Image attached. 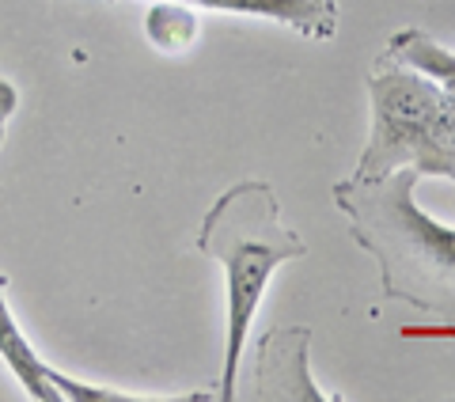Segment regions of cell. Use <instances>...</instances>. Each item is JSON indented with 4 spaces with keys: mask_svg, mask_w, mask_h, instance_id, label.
<instances>
[{
    "mask_svg": "<svg viewBox=\"0 0 455 402\" xmlns=\"http://www.w3.org/2000/svg\"><path fill=\"white\" fill-rule=\"evenodd\" d=\"M418 175L398 167L379 179L334 182V205L379 266V300H398L455 323V228L414 201Z\"/></svg>",
    "mask_w": 455,
    "mask_h": 402,
    "instance_id": "cell-1",
    "label": "cell"
},
{
    "mask_svg": "<svg viewBox=\"0 0 455 402\" xmlns=\"http://www.w3.org/2000/svg\"><path fill=\"white\" fill-rule=\"evenodd\" d=\"M197 251L224 269V304H228V346L217 398H235V376L243 365V346L251 323L259 315L269 277L284 262L307 254L300 232L281 221V201L274 186L262 179H243L212 201L197 228Z\"/></svg>",
    "mask_w": 455,
    "mask_h": 402,
    "instance_id": "cell-2",
    "label": "cell"
},
{
    "mask_svg": "<svg viewBox=\"0 0 455 402\" xmlns=\"http://www.w3.org/2000/svg\"><path fill=\"white\" fill-rule=\"evenodd\" d=\"M372 129L353 179H379L410 167L418 179L455 182V95L418 68L383 53L368 73Z\"/></svg>",
    "mask_w": 455,
    "mask_h": 402,
    "instance_id": "cell-3",
    "label": "cell"
},
{
    "mask_svg": "<svg viewBox=\"0 0 455 402\" xmlns=\"http://www.w3.org/2000/svg\"><path fill=\"white\" fill-rule=\"evenodd\" d=\"M311 326H274L259 338L254 357V395L262 402H323L331 395L319 391L311 380Z\"/></svg>",
    "mask_w": 455,
    "mask_h": 402,
    "instance_id": "cell-4",
    "label": "cell"
},
{
    "mask_svg": "<svg viewBox=\"0 0 455 402\" xmlns=\"http://www.w3.org/2000/svg\"><path fill=\"white\" fill-rule=\"evenodd\" d=\"M194 8L235 12V16L274 20L292 27L311 42H326L338 35V0H187Z\"/></svg>",
    "mask_w": 455,
    "mask_h": 402,
    "instance_id": "cell-5",
    "label": "cell"
},
{
    "mask_svg": "<svg viewBox=\"0 0 455 402\" xmlns=\"http://www.w3.org/2000/svg\"><path fill=\"white\" fill-rule=\"evenodd\" d=\"M0 357H4L8 372L23 383V391L31 398H38V402H61V391H57V383L50 376V365L38 357V350L27 342V334L16 323V315H12L4 274H0Z\"/></svg>",
    "mask_w": 455,
    "mask_h": 402,
    "instance_id": "cell-6",
    "label": "cell"
},
{
    "mask_svg": "<svg viewBox=\"0 0 455 402\" xmlns=\"http://www.w3.org/2000/svg\"><path fill=\"white\" fill-rule=\"evenodd\" d=\"M383 53H391L395 61L418 68V73H425L444 92L455 95V53L448 46H440V42L429 38L425 31H395L387 38V46H383Z\"/></svg>",
    "mask_w": 455,
    "mask_h": 402,
    "instance_id": "cell-7",
    "label": "cell"
},
{
    "mask_svg": "<svg viewBox=\"0 0 455 402\" xmlns=\"http://www.w3.org/2000/svg\"><path fill=\"white\" fill-rule=\"evenodd\" d=\"M145 35L156 50L164 53H179L187 50L197 38V12L187 0H164V4H152L145 16Z\"/></svg>",
    "mask_w": 455,
    "mask_h": 402,
    "instance_id": "cell-8",
    "label": "cell"
},
{
    "mask_svg": "<svg viewBox=\"0 0 455 402\" xmlns=\"http://www.w3.org/2000/svg\"><path fill=\"white\" fill-rule=\"evenodd\" d=\"M16 103H20L16 88H12L8 80H0V141H4V125H8V118H12V110H16Z\"/></svg>",
    "mask_w": 455,
    "mask_h": 402,
    "instance_id": "cell-9",
    "label": "cell"
}]
</instances>
